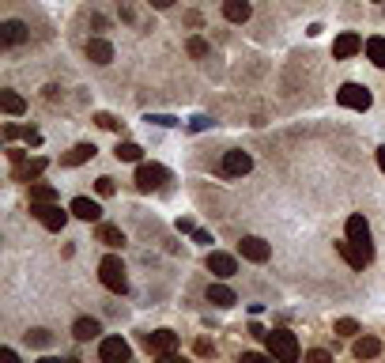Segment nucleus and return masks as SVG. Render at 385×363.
I'll return each instance as SVG.
<instances>
[{"instance_id":"f257e3e1","label":"nucleus","mask_w":385,"mask_h":363,"mask_svg":"<svg viewBox=\"0 0 385 363\" xmlns=\"http://www.w3.org/2000/svg\"><path fill=\"white\" fill-rule=\"evenodd\" d=\"M265 345H268V356L276 363H299V340L288 329H272L265 333Z\"/></svg>"},{"instance_id":"f03ea898","label":"nucleus","mask_w":385,"mask_h":363,"mask_svg":"<svg viewBox=\"0 0 385 363\" xmlns=\"http://www.w3.org/2000/svg\"><path fill=\"white\" fill-rule=\"evenodd\" d=\"M98 277H102V284L109 292H117V295H125L129 292V277H125V261L121 258H102V265H98Z\"/></svg>"},{"instance_id":"7ed1b4c3","label":"nucleus","mask_w":385,"mask_h":363,"mask_svg":"<svg viewBox=\"0 0 385 363\" xmlns=\"http://www.w3.org/2000/svg\"><path fill=\"white\" fill-rule=\"evenodd\" d=\"M167 182H170V171L159 167V163H144V167L136 171V190H140V193H155V190H162Z\"/></svg>"},{"instance_id":"20e7f679","label":"nucleus","mask_w":385,"mask_h":363,"mask_svg":"<svg viewBox=\"0 0 385 363\" xmlns=\"http://www.w3.org/2000/svg\"><path fill=\"white\" fill-rule=\"evenodd\" d=\"M336 98H340V106H348V110H370V103H374L362 83H344L336 91Z\"/></svg>"},{"instance_id":"39448f33","label":"nucleus","mask_w":385,"mask_h":363,"mask_svg":"<svg viewBox=\"0 0 385 363\" xmlns=\"http://www.w3.org/2000/svg\"><path fill=\"white\" fill-rule=\"evenodd\" d=\"M129 340L125 337H106L102 345H98V359L102 363H129Z\"/></svg>"},{"instance_id":"423d86ee","label":"nucleus","mask_w":385,"mask_h":363,"mask_svg":"<svg viewBox=\"0 0 385 363\" xmlns=\"http://www.w3.org/2000/svg\"><path fill=\"white\" fill-rule=\"evenodd\" d=\"M144 348L155 352V356H170V352H178V333H170V329H155V333H144Z\"/></svg>"},{"instance_id":"0eeeda50","label":"nucleus","mask_w":385,"mask_h":363,"mask_svg":"<svg viewBox=\"0 0 385 363\" xmlns=\"http://www.w3.org/2000/svg\"><path fill=\"white\" fill-rule=\"evenodd\" d=\"M30 216L46 231H61L64 219H69V212H61V204H30Z\"/></svg>"},{"instance_id":"6e6552de","label":"nucleus","mask_w":385,"mask_h":363,"mask_svg":"<svg viewBox=\"0 0 385 363\" xmlns=\"http://www.w3.org/2000/svg\"><path fill=\"white\" fill-rule=\"evenodd\" d=\"M348 238L355 242V246L362 250L367 258H374V246H370V227L362 216H348Z\"/></svg>"},{"instance_id":"1a4fd4ad","label":"nucleus","mask_w":385,"mask_h":363,"mask_svg":"<svg viewBox=\"0 0 385 363\" xmlns=\"http://www.w3.org/2000/svg\"><path fill=\"white\" fill-rule=\"evenodd\" d=\"M238 250H242V258H246V261H257V265L272 258V246H268L265 238H257V235H246V238L238 242Z\"/></svg>"},{"instance_id":"9d476101","label":"nucleus","mask_w":385,"mask_h":363,"mask_svg":"<svg viewBox=\"0 0 385 363\" xmlns=\"http://www.w3.org/2000/svg\"><path fill=\"white\" fill-rule=\"evenodd\" d=\"M208 272H215L219 280H230L238 272V261L230 254H223V250H212V254H208Z\"/></svg>"},{"instance_id":"9b49d317","label":"nucleus","mask_w":385,"mask_h":363,"mask_svg":"<svg viewBox=\"0 0 385 363\" xmlns=\"http://www.w3.org/2000/svg\"><path fill=\"white\" fill-rule=\"evenodd\" d=\"M253 171V159L246 156V151H227L223 156V174H230V178H242V174Z\"/></svg>"},{"instance_id":"f8f14e48","label":"nucleus","mask_w":385,"mask_h":363,"mask_svg":"<svg viewBox=\"0 0 385 363\" xmlns=\"http://www.w3.org/2000/svg\"><path fill=\"white\" fill-rule=\"evenodd\" d=\"M362 50V38L359 35H351V30H344L336 42H333V57L336 61H348V57H355V53Z\"/></svg>"},{"instance_id":"ddd939ff","label":"nucleus","mask_w":385,"mask_h":363,"mask_svg":"<svg viewBox=\"0 0 385 363\" xmlns=\"http://www.w3.org/2000/svg\"><path fill=\"white\" fill-rule=\"evenodd\" d=\"M69 212H72L76 219H87V224H95V219H98V216H102V208H98V204L91 201V197H76V201H72V208H69Z\"/></svg>"},{"instance_id":"4468645a","label":"nucleus","mask_w":385,"mask_h":363,"mask_svg":"<svg viewBox=\"0 0 385 363\" xmlns=\"http://www.w3.org/2000/svg\"><path fill=\"white\" fill-rule=\"evenodd\" d=\"M0 42H4V46H23V42H27V27L19 23V19H8V23L0 27Z\"/></svg>"},{"instance_id":"2eb2a0df","label":"nucleus","mask_w":385,"mask_h":363,"mask_svg":"<svg viewBox=\"0 0 385 363\" xmlns=\"http://www.w3.org/2000/svg\"><path fill=\"white\" fill-rule=\"evenodd\" d=\"M336 250H340V258H344V261H348L351 269H362V265H367V261H370V258L362 254V250H359V246H355V242H351V238H344V242H336Z\"/></svg>"},{"instance_id":"dca6fc26","label":"nucleus","mask_w":385,"mask_h":363,"mask_svg":"<svg viewBox=\"0 0 385 363\" xmlns=\"http://www.w3.org/2000/svg\"><path fill=\"white\" fill-rule=\"evenodd\" d=\"M87 57H91L95 64H109L114 61V46H109L106 38H91L87 42Z\"/></svg>"},{"instance_id":"f3484780","label":"nucleus","mask_w":385,"mask_h":363,"mask_svg":"<svg viewBox=\"0 0 385 363\" xmlns=\"http://www.w3.org/2000/svg\"><path fill=\"white\" fill-rule=\"evenodd\" d=\"M42 171H46V159L38 156V159H27V163H19V167L12 171V178H16V182H35Z\"/></svg>"},{"instance_id":"a211bd4d","label":"nucleus","mask_w":385,"mask_h":363,"mask_svg":"<svg viewBox=\"0 0 385 363\" xmlns=\"http://www.w3.org/2000/svg\"><path fill=\"white\" fill-rule=\"evenodd\" d=\"M249 0H223V16L230 19V23H246L249 19Z\"/></svg>"},{"instance_id":"6ab92c4d","label":"nucleus","mask_w":385,"mask_h":363,"mask_svg":"<svg viewBox=\"0 0 385 363\" xmlns=\"http://www.w3.org/2000/svg\"><path fill=\"white\" fill-rule=\"evenodd\" d=\"M351 352H355V359H374L381 352V340L378 337H359L355 345H351Z\"/></svg>"},{"instance_id":"aec40b11","label":"nucleus","mask_w":385,"mask_h":363,"mask_svg":"<svg viewBox=\"0 0 385 363\" xmlns=\"http://www.w3.org/2000/svg\"><path fill=\"white\" fill-rule=\"evenodd\" d=\"M57 201V190L49 182H35L30 185V204H53Z\"/></svg>"},{"instance_id":"412c9836","label":"nucleus","mask_w":385,"mask_h":363,"mask_svg":"<svg viewBox=\"0 0 385 363\" xmlns=\"http://www.w3.org/2000/svg\"><path fill=\"white\" fill-rule=\"evenodd\" d=\"M95 156V144H76L72 151H64V167H80V163H87V159H91Z\"/></svg>"},{"instance_id":"4be33fe9","label":"nucleus","mask_w":385,"mask_h":363,"mask_svg":"<svg viewBox=\"0 0 385 363\" xmlns=\"http://www.w3.org/2000/svg\"><path fill=\"white\" fill-rule=\"evenodd\" d=\"M208 303H215V306H235V292H230L227 284H212V288H208Z\"/></svg>"},{"instance_id":"5701e85b","label":"nucleus","mask_w":385,"mask_h":363,"mask_svg":"<svg viewBox=\"0 0 385 363\" xmlns=\"http://www.w3.org/2000/svg\"><path fill=\"white\" fill-rule=\"evenodd\" d=\"M72 333H76V340H91V337L102 333V325H98L95 318H80V322L72 325Z\"/></svg>"},{"instance_id":"b1692460","label":"nucleus","mask_w":385,"mask_h":363,"mask_svg":"<svg viewBox=\"0 0 385 363\" xmlns=\"http://www.w3.org/2000/svg\"><path fill=\"white\" fill-rule=\"evenodd\" d=\"M0 106H4V114H23L27 103H23V95H16V91H0Z\"/></svg>"},{"instance_id":"393cba45","label":"nucleus","mask_w":385,"mask_h":363,"mask_svg":"<svg viewBox=\"0 0 385 363\" xmlns=\"http://www.w3.org/2000/svg\"><path fill=\"white\" fill-rule=\"evenodd\" d=\"M98 242H106V246H125V235H121V227H114V224H98Z\"/></svg>"},{"instance_id":"a878e982","label":"nucleus","mask_w":385,"mask_h":363,"mask_svg":"<svg viewBox=\"0 0 385 363\" xmlns=\"http://www.w3.org/2000/svg\"><path fill=\"white\" fill-rule=\"evenodd\" d=\"M367 57L378 64V69H385V38H381V35L367 42Z\"/></svg>"},{"instance_id":"bb28decb","label":"nucleus","mask_w":385,"mask_h":363,"mask_svg":"<svg viewBox=\"0 0 385 363\" xmlns=\"http://www.w3.org/2000/svg\"><path fill=\"white\" fill-rule=\"evenodd\" d=\"M140 151H144V148H140V144H133V140H121L114 156H117L121 163H136V159H140Z\"/></svg>"},{"instance_id":"cd10ccee","label":"nucleus","mask_w":385,"mask_h":363,"mask_svg":"<svg viewBox=\"0 0 385 363\" xmlns=\"http://www.w3.org/2000/svg\"><path fill=\"white\" fill-rule=\"evenodd\" d=\"M336 333H340V337H355V333H359V322H355V318H340V322H336Z\"/></svg>"},{"instance_id":"c85d7f7f","label":"nucleus","mask_w":385,"mask_h":363,"mask_svg":"<svg viewBox=\"0 0 385 363\" xmlns=\"http://www.w3.org/2000/svg\"><path fill=\"white\" fill-rule=\"evenodd\" d=\"M27 340H30V345H38V348H46L49 345V329H30V333H27Z\"/></svg>"},{"instance_id":"c756f323","label":"nucleus","mask_w":385,"mask_h":363,"mask_svg":"<svg viewBox=\"0 0 385 363\" xmlns=\"http://www.w3.org/2000/svg\"><path fill=\"white\" fill-rule=\"evenodd\" d=\"M95 121H98L102 129H109V133H117V129H121V121H117L114 114H95Z\"/></svg>"},{"instance_id":"7c9ffc66","label":"nucleus","mask_w":385,"mask_h":363,"mask_svg":"<svg viewBox=\"0 0 385 363\" xmlns=\"http://www.w3.org/2000/svg\"><path fill=\"white\" fill-rule=\"evenodd\" d=\"M189 57H208V42L204 38H189Z\"/></svg>"},{"instance_id":"2f4dec72","label":"nucleus","mask_w":385,"mask_h":363,"mask_svg":"<svg viewBox=\"0 0 385 363\" xmlns=\"http://www.w3.org/2000/svg\"><path fill=\"white\" fill-rule=\"evenodd\" d=\"M95 190H98V197H109V193L117 190V185H114V178H106V174H102V178L95 182Z\"/></svg>"},{"instance_id":"473e14b6","label":"nucleus","mask_w":385,"mask_h":363,"mask_svg":"<svg viewBox=\"0 0 385 363\" xmlns=\"http://www.w3.org/2000/svg\"><path fill=\"white\" fill-rule=\"evenodd\" d=\"M306 363H333V356L325 348H314V352H306Z\"/></svg>"},{"instance_id":"72a5a7b5","label":"nucleus","mask_w":385,"mask_h":363,"mask_svg":"<svg viewBox=\"0 0 385 363\" xmlns=\"http://www.w3.org/2000/svg\"><path fill=\"white\" fill-rule=\"evenodd\" d=\"M238 363H272V356H261V352H242Z\"/></svg>"},{"instance_id":"f704fd0d","label":"nucleus","mask_w":385,"mask_h":363,"mask_svg":"<svg viewBox=\"0 0 385 363\" xmlns=\"http://www.w3.org/2000/svg\"><path fill=\"white\" fill-rule=\"evenodd\" d=\"M148 121H155V125H167V129H170V125H178V117H170V114H151Z\"/></svg>"},{"instance_id":"c9c22d12","label":"nucleus","mask_w":385,"mask_h":363,"mask_svg":"<svg viewBox=\"0 0 385 363\" xmlns=\"http://www.w3.org/2000/svg\"><path fill=\"white\" fill-rule=\"evenodd\" d=\"M23 140H27L30 148H38L42 144V133H38V129H23Z\"/></svg>"},{"instance_id":"e433bc0d","label":"nucleus","mask_w":385,"mask_h":363,"mask_svg":"<svg viewBox=\"0 0 385 363\" xmlns=\"http://www.w3.org/2000/svg\"><path fill=\"white\" fill-rule=\"evenodd\" d=\"M23 156H27V151H19V148H8V159H12V163H16V167H19V163H27Z\"/></svg>"},{"instance_id":"4c0bfd02","label":"nucleus","mask_w":385,"mask_h":363,"mask_svg":"<svg viewBox=\"0 0 385 363\" xmlns=\"http://www.w3.org/2000/svg\"><path fill=\"white\" fill-rule=\"evenodd\" d=\"M178 231H182V235H193L196 224H193V219H178Z\"/></svg>"},{"instance_id":"58836bf2","label":"nucleus","mask_w":385,"mask_h":363,"mask_svg":"<svg viewBox=\"0 0 385 363\" xmlns=\"http://www.w3.org/2000/svg\"><path fill=\"white\" fill-rule=\"evenodd\" d=\"M4 137L16 140V137H23V129H19V125H4Z\"/></svg>"},{"instance_id":"ea45409f","label":"nucleus","mask_w":385,"mask_h":363,"mask_svg":"<svg viewBox=\"0 0 385 363\" xmlns=\"http://www.w3.org/2000/svg\"><path fill=\"white\" fill-rule=\"evenodd\" d=\"M0 363H19V356H16L12 348H4V352H0Z\"/></svg>"},{"instance_id":"a19ab883","label":"nucleus","mask_w":385,"mask_h":363,"mask_svg":"<svg viewBox=\"0 0 385 363\" xmlns=\"http://www.w3.org/2000/svg\"><path fill=\"white\" fill-rule=\"evenodd\" d=\"M159 363H189V359H182V356H174L170 352V356H159Z\"/></svg>"},{"instance_id":"79ce46f5","label":"nucleus","mask_w":385,"mask_h":363,"mask_svg":"<svg viewBox=\"0 0 385 363\" xmlns=\"http://www.w3.org/2000/svg\"><path fill=\"white\" fill-rule=\"evenodd\" d=\"M148 4H155V8H170L174 0H148Z\"/></svg>"},{"instance_id":"37998d69","label":"nucleus","mask_w":385,"mask_h":363,"mask_svg":"<svg viewBox=\"0 0 385 363\" xmlns=\"http://www.w3.org/2000/svg\"><path fill=\"white\" fill-rule=\"evenodd\" d=\"M378 167H381V174H385V148H378Z\"/></svg>"},{"instance_id":"c03bdc74","label":"nucleus","mask_w":385,"mask_h":363,"mask_svg":"<svg viewBox=\"0 0 385 363\" xmlns=\"http://www.w3.org/2000/svg\"><path fill=\"white\" fill-rule=\"evenodd\" d=\"M38 363H64V359H53V356H42Z\"/></svg>"},{"instance_id":"a18cd8bd","label":"nucleus","mask_w":385,"mask_h":363,"mask_svg":"<svg viewBox=\"0 0 385 363\" xmlns=\"http://www.w3.org/2000/svg\"><path fill=\"white\" fill-rule=\"evenodd\" d=\"M64 363H80V359H64Z\"/></svg>"},{"instance_id":"49530a36","label":"nucleus","mask_w":385,"mask_h":363,"mask_svg":"<svg viewBox=\"0 0 385 363\" xmlns=\"http://www.w3.org/2000/svg\"><path fill=\"white\" fill-rule=\"evenodd\" d=\"M374 4H381V0H374Z\"/></svg>"}]
</instances>
